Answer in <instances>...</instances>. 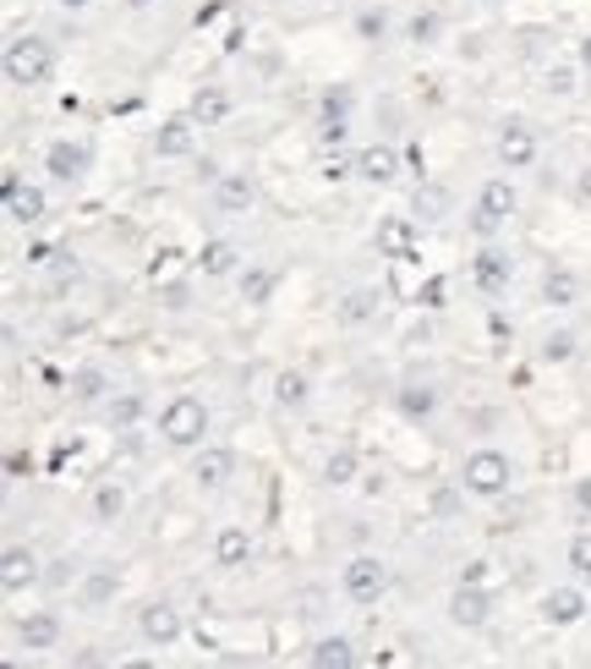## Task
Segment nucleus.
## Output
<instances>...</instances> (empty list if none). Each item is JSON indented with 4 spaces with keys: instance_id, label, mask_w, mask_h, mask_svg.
Instances as JSON below:
<instances>
[{
    "instance_id": "nucleus-47",
    "label": "nucleus",
    "mask_w": 591,
    "mask_h": 669,
    "mask_svg": "<svg viewBox=\"0 0 591 669\" xmlns=\"http://www.w3.org/2000/svg\"><path fill=\"white\" fill-rule=\"evenodd\" d=\"M34 472V456H23V450H7V478L17 483V478H28Z\"/></svg>"
},
{
    "instance_id": "nucleus-44",
    "label": "nucleus",
    "mask_w": 591,
    "mask_h": 669,
    "mask_svg": "<svg viewBox=\"0 0 591 669\" xmlns=\"http://www.w3.org/2000/svg\"><path fill=\"white\" fill-rule=\"evenodd\" d=\"M220 176H225V171H220V160H209V154H203V160H192V181H198V187H214Z\"/></svg>"
},
{
    "instance_id": "nucleus-12",
    "label": "nucleus",
    "mask_w": 591,
    "mask_h": 669,
    "mask_svg": "<svg viewBox=\"0 0 591 669\" xmlns=\"http://www.w3.org/2000/svg\"><path fill=\"white\" fill-rule=\"evenodd\" d=\"M45 587V560L34 543H7L0 549V592L7 598H28Z\"/></svg>"
},
{
    "instance_id": "nucleus-38",
    "label": "nucleus",
    "mask_w": 591,
    "mask_h": 669,
    "mask_svg": "<svg viewBox=\"0 0 591 669\" xmlns=\"http://www.w3.org/2000/svg\"><path fill=\"white\" fill-rule=\"evenodd\" d=\"M575 352H580V334L564 329V324L547 329L542 341H536V363H542V368H564V363H575Z\"/></svg>"
},
{
    "instance_id": "nucleus-35",
    "label": "nucleus",
    "mask_w": 591,
    "mask_h": 669,
    "mask_svg": "<svg viewBox=\"0 0 591 669\" xmlns=\"http://www.w3.org/2000/svg\"><path fill=\"white\" fill-rule=\"evenodd\" d=\"M444 34H449V23H444V12H433V7H422V12H411V17L400 23V39H405L411 50H433V45H444Z\"/></svg>"
},
{
    "instance_id": "nucleus-32",
    "label": "nucleus",
    "mask_w": 591,
    "mask_h": 669,
    "mask_svg": "<svg viewBox=\"0 0 591 669\" xmlns=\"http://www.w3.org/2000/svg\"><path fill=\"white\" fill-rule=\"evenodd\" d=\"M580 274L569 269V263H547L542 269V285H536V296H542V307H575L580 302Z\"/></svg>"
},
{
    "instance_id": "nucleus-41",
    "label": "nucleus",
    "mask_w": 591,
    "mask_h": 669,
    "mask_svg": "<svg viewBox=\"0 0 591 669\" xmlns=\"http://www.w3.org/2000/svg\"><path fill=\"white\" fill-rule=\"evenodd\" d=\"M564 565H569V576H575V582H586V587H591V527H580V532L564 543Z\"/></svg>"
},
{
    "instance_id": "nucleus-10",
    "label": "nucleus",
    "mask_w": 591,
    "mask_h": 669,
    "mask_svg": "<svg viewBox=\"0 0 591 669\" xmlns=\"http://www.w3.org/2000/svg\"><path fill=\"white\" fill-rule=\"evenodd\" d=\"M444 614H449L454 631H487L493 614H498V598H493V587H482V582H454L449 598H444Z\"/></svg>"
},
{
    "instance_id": "nucleus-40",
    "label": "nucleus",
    "mask_w": 591,
    "mask_h": 669,
    "mask_svg": "<svg viewBox=\"0 0 591 669\" xmlns=\"http://www.w3.org/2000/svg\"><path fill=\"white\" fill-rule=\"evenodd\" d=\"M83 571H88V565H83V554H56V560L45 565V592H72Z\"/></svg>"
},
{
    "instance_id": "nucleus-49",
    "label": "nucleus",
    "mask_w": 591,
    "mask_h": 669,
    "mask_svg": "<svg viewBox=\"0 0 591 669\" xmlns=\"http://www.w3.org/2000/svg\"><path fill=\"white\" fill-rule=\"evenodd\" d=\"M416 296H422V302H433V307H438V302H444V280H427V285H422V291H416Z\"/></svg>"
},
{
    "instance_id": "nucleus-7",
    "label": "nucleus",
    "mask_w": 591,
    "mask_h": 669,
    "mask_svg": "<svg viewBox=\"0 0 591 669\" xmlns=\"http://www.w3.org/2000/svg\"><path fill=\"white\" fill-rule=\"evenodd\" d=\"M493 160L515 176V171H531L536 160H542V138H536V127L525 121V116H504L498 127H493Z\"/></svg>"
},
{
    "instance_id": "nucleus-25",
    "label": "nucleus",
    "mask_w": 591,
    "mask_h": 669,
    "mask_svg": "<svg viewBox=\"0 0 591 669\" xmlns=\"http://www.w3.org/2000/svg\"><path fill=\"white\" fill-rule=\"evenodd\" d=\"M187 116H192L198 127H225V121L236 116V94H231L225 83H198L192 99H187Z\"/></svg>"
},
{
    "instance_id": "nucleus-37",
    "label": "nucleus",
    "mask_w": 591,
    "mask_h": 669,
    "mask_svg": "<svg viewBox=\"0 0 591 669\" xmlns=\"http://www.w3.org/2000/svg\"><path fill=\"white\" fill-rule=\"evenodd\" d=\"M580 61H547L542 72H536V89L547 94V99H575L580 94Z\"/></svg>"
},
{
    "instance_id": "nucleus-43",
    "label": "nucleus",
    "mask_w": 591,
    "mask_h": 669,
    "mask_svg": "<svg viewBox=\"0 0 591 669\" xmlns=\"http://www.w3.org/2000/svg\"><path fill=\"white\" fill-rule=\"evenodd\" d=\"M159 307H165V313H187V307H192V285H187V280H165V285H159Z\"/></svg>"
},
{
    "instance_id": "nucleus-3",
    "label": "nucleus",
    "mask_w": 591,
    "mask_h": 669,
    "mask_svg": "<svg viewBox=\"0 0 591 669\" xmlns=\"http://www.w3.org/2000/svg\"><path fill=\"white\" fill-rule=\"evenodd\" d=\"M515 214H520V192H515V181H509V171H504V176H487V181L476 187L465 225H471L476 242H493L498 231H509Z\"/></svg>"
},
{
    "instance_id": "nucleus-21",
    "label": "nucleus",
    "mask_w": 591,
    "mask_h": 669,
    "mask_svg": "<svg viewBox=\"0 0 591 669\" xmlns=\"http://www.w3.org/2000/svg\"><path fill=\"white\" fill-rule=\"evenodd\" d=\"M373 247H378L389 263H405V258H416L422 231H416V220H411V214L389 209V214H378V225H373Z\"/></svg>"
},
{
    "instance_id": "nucleus-39",
    "label": "nucleus",
    "mask_w": 591,
    "mask_h": 669,
    "mask_svg": "<svg viewBox=\"0 0 591 669\" xmlns=\"http://www.w3.org/2000/svg\"><path fill=\"white\" fill-rule=\"evenodd\" d=\"M465 500H471V494L460 489V478H454V483H433V489H427V516L449 527V521L465 516Z\"/></svg>"
},
{
    "instance_id": "nucleus-53",
    "label": "nucleus",
    "mask_w": 591,
    "mask_h": 669,
    "mask_svg": "<svg viewBox=\"0 0 591 669\" xmlns=\"http://www.w3.org/2000/svg\"><path fill=\"white\" fill-rule=\"evenodd\" d=\"M471 7H487V0H471Z\"/></svg>"
},
{
    "instance_id": "nucleus-45",
    "label": "nucleus",
    "mask_w": 591,
    "mask_h": 669,
    "mask_svg": "<svg viewBox=\"0 0 591 669\" xmlns=\"http://www.w3.org/2000/svg\"><path fill=\"white\" fill-rule=\"evenodd\" d=\"M416 209H422V220H438V214H444V192H438V187H422V192H416Z\"/></svg>"
},
{
    "instance_id": "nucleus-22",
    "label": "nucleus",
    "mask_w": 591,
    "mask_h": 669,
    "mask_svg": "<svg viewBox=\"0 0 591 669\" xmlns=\"http://www.w3.org/2000/svg\"><path fill=\"white\" fill-rule=\"evenodd\" d=\"M471 285L482 296H504L515 285V253L498 247V242H482V253L471 258Z\"/></svg>"
},
{
    "instance_id": "nucleus-1",
    "label": "nucleus",
    "mask_w": 591,
    "mask_h": 669,
    "mask_svg": "<svg viewBox=\"0 0 591 669\" xmlns=\"http://www.w3.org/2000/svg\"><path fill=\"white\" fill-rule=\"evenodd\" d=\"M154 434H159V445H165V450H176V456H192L198 445H209V434H214V412H209V401H203V396H192V390H176V396L159 407V423H154Z\"/></svg>"
},
{
    "instance_id": "nucleus-26",
    "label": "nucleus",
    "mask_w": 591,
    "mask_h": 669,
    "mask_svg": "<svg viewBox=\"0 0 591 669\" xmlns=\"http://www.w3.org/2000/svg\"><path fill=\"white\" fill-rule=\"evenodd\" d=\"M438 385H427V379H405V385H394V412L405 418V423H416V429H427L433 418H438Z\"/></svg>"
},
{
    "instance_id": "nucleus-33",
    "label": "nucleus",
    "mask_w": 591,
    "mask_h": 669,
    "mask_svg": "<svg viewBox=\"0 0 591 669\" xmlns=\"http://www.w3.org/2000/svg\"><path fill=\"white\" fill-rule=\"evenodd\" d=\"M362 456H356V445H334L329 456H323V467H318V483L323 489H356L362 483Z\"/></svg>"
},
{
    "instance_id": "nucleus-20",
    "label": "nucleus",
    "mask_w": 591,
    "mask_h": 669,
    "mask_svg": "<svg viewBox=\"0 0 591 669\" xmlns=\"http://www.w3.org/2000/svg\"><path fill=\"white\" fill-rule=\"evenodd\" d=\"M116 598H121V565H110V560H94V565L78 576V587H72V603H78L83 614H105Z\"/></svg>"
},
{
    "instance_id": "nucleus-48",
    "label": "nucleus",
    "mask_w": 591,
    "mask_h": 669,
    "mask_svg": "<svg viewBox=\"0 0 591 669\" xmlns=\"http://www.w3.org/2000/svg\"><path fill=\"white\" fill-rule=\"evenodd\" d=\"M356 489H362L367 500H378V494L389 489V478H383V472H362V483H356Z\"/></svg>"
},
{
    "instance_id": "nucleus-42",
    "label": "nucleus",
    "mask_w": 591,
    "mask_h": 669,
    "mask_svg": "<svg viewBox=\"0 0 591 669\" xmlns=\"http://www.w3.org/2000/svg\"><path fill=\"white\" fill-rule=\"evenodd\" d=\"M564 505H569V521H575V527H591V472H580V478L569 483Z\"/></svg>"
},
{
    "instance_id": "nucleus-52",
    "label": "nucleus",
    "mask_w": 591,
    "mask_h": 669,
    "mask_svg": "<svg viewBox=\"0 0 591 669\" xmlns=\"http://www.w3.org/2000/svg\"><path fill=\"white\" fill-rule=\"evenodd\" d=\"M121 7H127V12H154L159 0H121Z\"/></svg>"
},
{
    "instance_id": "nucleus-36",
    "label": "nucleus",
    "mask_w": 591,
    "mask_h": 669,
    "mask_svg": "<svg viewBox=\"0 0 591 669\" xmlns=\"http://www.w3.org/2000/svg\"><path fill=\"white\" fill-rule=\"evenodd\" d=\"M351 34H356L362 45H389V39L400 34V23H394L389 7H362V12L351 17Z\"/></svg>"
},
{
    "instance_id": "nucleus-9",
    "label": "nucleus",
    "mask_w": 591,
    "mask_h": 669,
    "mask_svg": "<svg viewBox=\"0 0 591 669\" xmlns=\"http://www.w3.org/2000/svg\"><path fill=\"white\" fill-rule=\"evenodd\" d=\"M12 642H17L23 653H34V658L56 653V647L67 642V620H61V609H50V603L23 609V614L12 620Z\"/></svg>"
},
{
    "instance_id": "nucleus-13",
    "label": "nucleus",
    "mask_w": 591,
    "mask_h": 669,
    "mask_svg": "<svg viewBox=\"0 0 591 669\" xmlns=\"http://www.w3.org/2000/svg\"><path fill=\"white\" fill-rule=\"evenodd\" d=\"M351 116H356V94H351V83H329L323 94H318V143L323 149H340L345 138H351Z\"/></svg>"
},
{
    "instance_id": "nucleus-16",
    "label": "nucleus",
    "mask_w": 591,
    "mask_h": 669,
    "mask_svg": "<svg viewBox=\"0 0 591 669\" xmlns=\"http://www.w3.org/2000/svg\"><path fill=\"white\" fill-rule=\"evenodd\" d=\"M0 203H7V220H12V225H23V231L45 225V214H50V192H45V181H23L17 171H7Z\"/></svg>"
},
{
    "instance_id": "nucleus-8",
    "label": "nucleus",
    "mask_w": 591,
    "mask_h": 669,
    "mask_svg": "<svg viewBox=\"0 0 591 669\" xmlns=\"http://www.w3.org/2000/svg\"><path fill=\"white\" fill-rule=\"evenodd\" d=\"M45 181L50 187H61V192H78L83 181H88V165H94V143H83V138H56L50 149H45Z\"/></svg>"
},
{
    "instance_id": "nucleus-6",
    "label": "nucleus",
    "mask_w": 591,
    "mask_h": 669,
    "mask_svg": "<svg viewBox=\"0 0 591 669\" xmlns=\"http://www.w3.org/2000/svg\"><path fill=\"white\" fill-rule=\"evenodd\" d=\"M236 472H241V456H236V445H225V439H209V445H198V450L187 456V478H192L198 494H225V489L236 483Z\"/></svg>"
},
{
    "instance_id": "nucleus-24",
    "label": "nucleus",
    "mask_w": 591,
    "mask_h": 669,
    "mask_svg": "<svg viewBox=\"0 0 591 669\" xmlns=\"http://www.w3.org/2000/svg\"><path fill=\"white\" fill-rule=\"evenodd\" d=\"M116 396V374L105 368V363H83V368H72V379H67V401L78 407V412H94V407H105Z\"/></svg>"
},
{
    "instance_id": "nucleus-23",
    "label": "nucleus",
    "mask_w": 591,
    "mask_h": 669,
    "mask_svg": "<svg viewBox=\"0 0 591 669\" xmlns=\"http://www.w3.org/2000/svg\"><path fill=\"white\" fill-rule=\"evenodd\" d=\"M127 510H132V489L121 483V478H99L94 489H88V505H83V516H88V527H121L127 521Z\"/></svg>"
},
{
    "instance_id": "nucleus-19",
    "label": "nucleus",
    "mask_w": 591,
    "mask_h": 669,
    "mask_svg": "<svg viewBox=\"0 0 591 669\" xmlns=\"http://www.w3.org/2000/svg\"><path fill=\"white\" fill-rule=\"evenodd\" d=\"M258 198H263V187H258V176H252V171H225V176L209 187V209H214V214H225V220L252 214V209H258Z\"/></svg>"
},
{
    "instance_id": "nucleus-15",
    "label": "nucleus",
    "mask_w": 591,
    "mask_h": 669,
    "mask_svg": "<svg viewBox=\"0 0 591 669\" xmlns=\"http://www.w3.org/2000/svg\"><path fill=\"white\" fill-rule=\"evenodd\" d=\"M209 560H214V571L241 576V571L258 565V538H252L241 521H225V527H214V538H209Z\"/></svg>"
},
{
    "instance_id": "nucleus-4",
    "label": "nucleus",
    "mask_w": 591,
    "mask_h": 669,
    "mask_svg": "<svg viewBox=\"0 0 591 669\" xmlns=\"http://www.w3.org/2000/svg\"><path fill=\"white\" fill-rule=\"evenodd\" d=\"M0 72H7L12 89H45L56 78V50L45 34H17L7 45V56H0Z\"/></svg>"
},
{
    "instance_id": "nucleus-51",
    "label": "nucleus",
    "mask_w": 591,
    "mask_h": 669,
    "mask_svg": "<svg viewBox=\"0 0 591 669\" xmlns=\"http://www.w3.org/2000/svg\"><path fill=\"white\" fill-rule=\"evenodd\" d=\"M575 61H580V67H586V72H591V34H586V39H580V50H575Z\"/></svg>"
},
{
    "instance_id": "nucleus-50",
    "label": "nucleus",
    "mask_w": 591,
    "mask_h": 669,
    "mask_svg": "<svg viewBox=\"0 0 591 669\" xmlns=\"http://www.w3.org/2000/svg\"><path fill=\"white\" fill-rule=\"evenodd\" d=\"M56 7H61V12H72V17H78V12H88V7H94V0H56Z\"/></svg>"
},
{
    "instance_id": "nucleus-34",
    "label": "nucleus",
    "mask_w": 591,
    "mask_h": 669,
    "mask_svg": "<svg viewBox=\"0 0 591 669\" xmlns=\"http://www.w3.org/2000/svg\"><path fill=\"white\" fill-rule=\"evenodd\" d=\"M307 664L312 669H351L356 664V642L345 631H323V636L307 642Z\"/></svg>"
},
{
    "instance_id": "nucleus-11",
    "label": "nucleus",
    "mask_w": 591,
    "mask_h": 669,
    "mask_svg": "<svg viewBox=\"0 0 591 669\" xmlns=\"http://www.w3.org/2000/svg\"><path fill=\"white\" fill-rule=\"evenodd\" d=\"M138 636H143V647H159V653L181 647V636H187V614H181V603H170V598H149V603H138Z\"/></svg>"
},
{
    "instance_id": "nucleus-2",
    "label": "nucleus",
    "mask_w": 591,
    "mask_h": 669,
    "mask_svg": "<svg viewBox=\"0 0 591 669\" xmlns=\"http://www.w3.org/2000/svg\"><path fill=\"white\" fill-rule=\"evenodd\" d=\"M460 489L471 494V500H504L509 489H515V478H520V467H515V456L509 450H498V445H476V450H465L460 456Z\"/></svg>"
},
{
    "instance_id": "nucleus-29",
    "label": "nucleus",
    "mask_w": 591,
    "mask_h": 669,
    "mask_svg": "<svg viewBox=\"0 0 591 669\" xmlns=\"http://www.w3.org/2000/svg\"><path fill=\"white\" fill-rule=\"evenodd\" d=\"M143 418H149V396H143L138 385H116V396L105 401V423H110V434H138Z\"/></svg>"
},
{
    "instance_id": "nucleus-46",
    "label": "nucleus",
    "mask_w": 591,
    "mask_h": 669,
    "mask_svg": "<svg viewBox=\"0 0 591 669\" xmlns=\"http://www.w3.org/2000/svg\"><path fill=\"white\" fill-rule=\"evenodd\" d=\"M454 582H482V587H493V565H487V560H465Z\"/></svg>"
},
{
    "instance_id": "nucleus-18",
    "label": "nucleus",
    "mask_w": 591,
    "mask_h": 669,
    "mask_svg": "<svg viewBox=\"0 0 591 669\" xmlns=\"http://www.w3.org/2000/svg\"><path fill=\"white\" fill-rule=\"evenodd\" d=\"M400 171H405V154H400L389 138H378V143H362V149H356V181H362V187L389 192V187L400 181Z\"/></svg>"
},
{
    "instance_id": "nucleus-31",
    "label": "nucleus",
    "mask_w": 591,
    "mask_h": 669,
    "mask_svg": "<svg viewBox=\"0 0 591 669\" xmlns=\"http://www.w3.org/2000/svg\"><path fill=\"white\" fill-rule=\"evenodd\" d=\"M269 396H274V412H307L312 407V374L307 368H280Z\"/></svg>"
},
{
    "instance_id": "nucleus-30",
    "label": "nucleus",
    "mask_w": 591,
    "mask_h": 669,
    "mask_svg": "<svg viewBox=\"0 0 591 669\" xmlns=\"http://www.w3.org/2000/svg\"><path fill=\"white\" fill-rule=\"evenodd\" d=\"M236 296H241L247 307H269V302L280 296V269H274V263H241Z\"/></svg>"
},
{
    "instance_id": "nucleus-28",
    "label": "nucleus",
    "mask_w": 591,
    "mask_h": 669,
    "mask_svg": "<svg viewBox=\"0 0 591 669\" xmlns=\"http://www.w3.org/2000/svg\"><path fill=\"white\" fill-rule=\"evenodd\" d=\"M334 318H340L345 329L378 324V318H383V291H378V285H351V291L334 302Z\"/></svg>"
},
{
    "instance_id": "nucleus-27",
    "label": "nucleus",
    "mask_w": 591,
    "mask_h": 669,
    "mask_svg": "<svg viewBox=\"0 0 591 669\" xmlns=\"http://www.w3.org/2000/svg\"><path fill=\"white\" fill-rule=\"evenodd\" d=\"M241 242H231V236H209L203 247H198V274L203 280H236L241 274Z\"/></svg>"
},
{
    "instance_id": "nucleus-5",
    "label": "nucleus",
    "mask_w": 591,
    "mask_h": 669,
    "mask_svg": "<svg viewBox=\"0 0 591 669\" xmlns=\"http://www.w3.org/2000/svg\"><path fill=\"white\" fill-rule=\"evenodd\" d=\"M383 592H389V560L373 554V549H356V554L340 565V598H345L351 609H373Z\"/></svg>"
},
{
    "instance_id": "nucleus-14",
    "label": "nucleus",
    "mask_w": 591,
    "mask_h": 669,
    "mask_svg": "<svg viewBox=\"0 0 591 669\" xmlns=\"http://www.w3.org/2000/svg\"><path fill=\"white\" fill-rule=\"evenodd\" d=\"M149 154L159 165H192L198 160V121L192 116H165L154 132H149Z\"/></svg>"
},
{
    "instance_id": "nucleus-17",
    "label": "nucleus",
    "mask_w": 591,
    "mask_h": 669,
    "mask_svg": "<svg viewBox=\"0 0 591 669\" xmlns=\"http://www.w3.org/2000/svg\"><path fill=\"white\" fill-rule=\"evenodd\" d=\"M536 614H542L553 631H569V625H580V620L591 614V587H586V582H558V587H547V592L536 598Z\"/></svg>"
}]
</instances>
